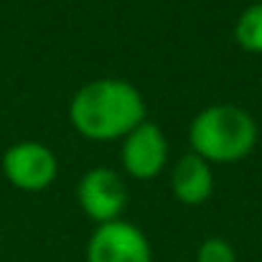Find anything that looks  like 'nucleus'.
Wrapping results in <instances>:
<instances>
[{
	"label": "nucleus",
	"instance_id": "5",
	"mask_svg": "<svg viewBox=\"0 0 262 262\" xmlns=\"http://www.w3.org/2000/svg\"><path fill=\"white\" fill-rule=\"evenodd\" d=\"M120 161L125 173L135 181H150L168 166V138L166 133L150 122L143 120L138 127H133L120 145Z\"/></svg>",
	"mask_w": 262,
	"mask_h": 262
},
{
	"label": "nucleus",
	"instance_id": "6",
	"mask_svg": "<svg viewBox=\"0 0 262 262\" xmlns=\"http://www.w3.org/2000/svg\"><path fill=\"white\" fill-rule=\"evenodd\" d=\"M77 201L94 224L122 219L127 206V186L122 176L112 168H89L77 186Z\"/></svg>",
	"mask_w": 262,
	"mask_h": 262
},
{
	"label": "nucleus",
	"instance_id": "2",
	"mask_svg": "<svg viewBox=\"0 0 262 262\" xmlns=\"http://www.w3.org/2000/svg\"><path fill=\"white\" fill-rule=\"evenodd\" d=\"M260 130L255 117L232 102L204 107L188 125L191 153L211 166H229L245 161L257 145Z\"/></svg>",
	"mask_w": 262,
	"mask_h": 262
},
{
	"label": "nucleus",
	"instance_id": "7",
	"mask_svg": "<svg viewBox=\"0 0 262 262\" xmlns=\"http://www.w3.org/2000/svg\"><path fill=\"white\" fill-rule=\"evenodd\" d=\"M171 191L183 206H201L214 193V168L196 153L178 158L171 173Z\"/></svg>",
	"mask_w": 262,
	"mask_h": 262
},
{
	"label": "nucleus",
	"instance_id": "4",
	"mask_svg": "<svg viewBox=\"0 0 262 262\" xmlns=\"http://www.w3.org/2000/svg\"><path fill=\"white\" fill-rule=\"evenodd\" d=\"M87 262H153V250L140 227L125 219L97 224L87 242Z\"/></svg>",
	"mask_w": 262,
	"mask_h": 262
},
{
	"label": "nucleus",
	"instance_id": "1",
	"mask_svg": "<svg viewBox=\"0 0 262 262\" xmlns=\"http://www.w3.org/2000/svg\"><path fill=\"white\" fill-rule=\"evenodd\" d=\"M145 115L148 110L140 89L117 77L92 79L77 89L69 102L72 127L82 138L97 143L122 140L133 127L148 120Z\"/></svg>",
	"mask_w": 262,
	"mask_h": 262
},
{
	"label": "nucleus",
	"instance_id": "8",
	"mask_svg": "<svg viewBox=\"0 0 262 262\" xmlns=\"http://www.w3.org/2000/svg\"><path fill=\"white\" fill-rule=\"evenodd\" d=\"M234 41L242 51L262 56V0L247 5L234 23Z\"/></svg>",
	"mask_w": 262,
	"mask_h": 262
},
{
	"label": "nucleus",
	"instance_id": "9",
	"mask_svg": "<svg viewBox=\"0 0 262 262\" xmlns=\"http://www.w3.org/2000/svg\"><path fill=\"white\" fill-rule=\"evenodd\" d=\"M196 262H237L234 247L222 237H209L199 245Z\"/></svg>",
	"mask_w": 262,
	"mask_h": 262
},
{
	"label": "nucleus",
	"instance_id": "3",
	"mask_svg": "<svg viewBox=\"0 0 262 262\" xmlns=\"http://www.w3.org/2000/svg\"><path fill=\"white\" fill-rule=\"evenodd\" d=\"M3 176L18 191L41 193L56 181L59 158L46 143L20 140L3 153Z\"/></svg>",
	"mask_w": 262,
	"mask_h": 262
}]
</instances>
